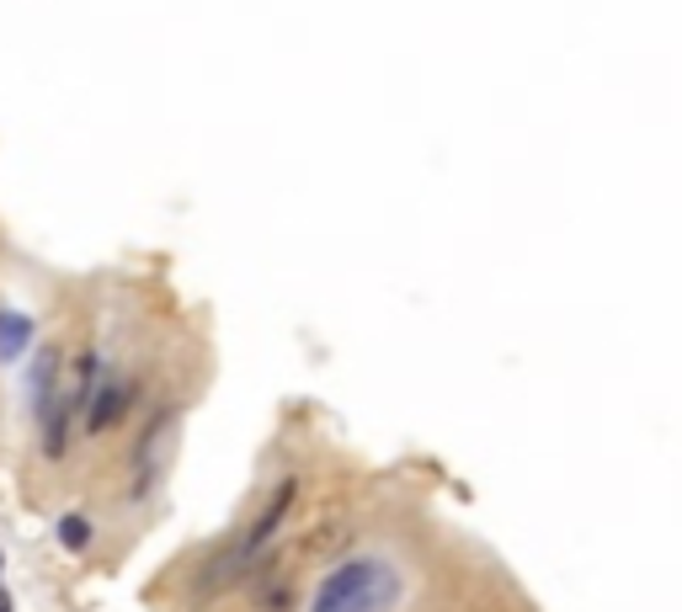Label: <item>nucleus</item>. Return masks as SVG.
I'll list each match as a JSON object with an SVG mask.
<instances>
[{"label":"nucleus","instance_id":"f257e3e1","mask_svg":"<svg viewBox=\"0 0 682 612\" xmlns=\"http://www.w3.org/2000/svg\"><path fill=\"white\" fill-rule=\"evenodd\" d=\"M395 602H400L395 565L363 554V559H346V565H337L331 576L320 580L309 612H389Z\"/></svg>","mask_w":682,"mask_h":612},{"label":"nucleus","instance_id":"f03ea898","mask_svg":"<svg viewBox=\"0 0 682 612\" xmlns=\"http://www.w3.org/2000/svg\"><path fill=\"white\" fill-rule=\"evenodd\" d=\"M170 437H176V405H166L155 415V426L139 437V453H134V501L150 496V485L161 479L166 469V453H170Z\"/></svg>","mask_w":682,"mask_h":612},{"label":"nucleus","instance_id":"7ed1b4c3","mask_svg":"<svg viewBox=\"0 0 682 612\" xmlns=\"http://www.w3.org/2000/svg\"><path fill=\"white\" fill-rule=\"evenodd\" d=\"M294 490H299V485H294V479H283V485H277L273 496H267V507H262V516L251 522V533H245L240 544H230V548H235V559H240V570H245V565H251V559L262 554V548L273 544L277 522H283V516H288V507H294Z\"/></svg>","mask_w":682,"mask_h":612},{"label":"nucleus","instance_id":"20e7f679","mask_svg":"<svg viewBox=\"0 0 682 612\" xmlns=\"http://www.w3.org/2000/svg\"><path fill=\"white\" fill-rule=\"evenodd\" d=\"M129 405H134V383L107 374L102 383L91 389V400H86V426H91V432H107V426H118V421L129 415Z\"/></svg>","mask_w":682,"mask_h":612},{"label":"nucleus","instance_id":"39448f33","mask_svg":"<svg viewBox=\"0 0 682 612\" xmlns=\"http://www.w3.org/2000/svg\"><path fill=\"white\" fill-rule=\"evenodd\" d=\"M28 389H33V410L43 415V410L59 400V352L54 346H37V357H33V374H28Z\"/></svg>","mask_w":682,"mask_h":612},{"label":"nucleus","instance_id":"423d86ee","mask_svg":"<svg viewBox=\"0 0 682 612\" xmlns=\"http://www.w3.org/2000/svg\"><path fill=\"white\" fill-rule=\"evenodd\" d=\"M28 341H33V320L28 314H0V357L6 363H16Z\"/></svg>","mask_w":682,"mask_h":612},{"label":"nucleus","instance_id":"0eeeda50","mask_svg":"<svg viewBox=\"0 0 682 612\" xmlns=\"http://www.w3.org/2000/svg\"><path fill=\"white\" fill-rule=\"evenodd\" d=\"M59 544H65V548H86V544H91V522H86V516H65V522H59Z\"/></svg>","mask_w":682,"mask_h":612},{"label":"nucleus","instance_id":"6e6552de","mask_svg":"<svg viewBox=\"0 0 682 612\" xmlns=\"http://www.w3.org/2000/svg\"><path fill=\"white\" fill-rule=\"evenodd\" d=\"M0 612H11V597H6V586H0Z\"/></svg>","mask_w":682,"mask_h":612}]
</instances>
